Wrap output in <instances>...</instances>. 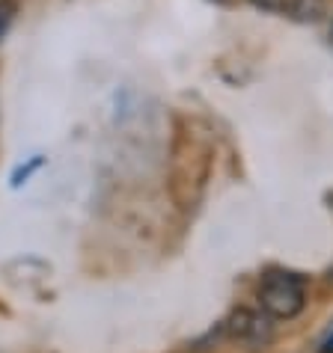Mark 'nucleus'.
Wrapping results in <instances>:
<instances>
[{
	"instance_id": "nucleus-7",
	"label": "nucleus",
	"mask_w": 333,
	"mask_h": 353,
	"mask_svg": "<svg viewBox=\"0 0 333 353\" xmlns=\"http://www.w3.org/2000/svg\"><path fill=\"white\" fill-rule=\"evenodd\" d=\"M39 166H42V158H33V161H30V166H21V170H18V172L12 175V184L18 188V184H21L24 179H30V175L39 170Z\"/></svg>"
},
{
	"instance_id": "nucleus-4",
	"label": "nucleus",
	"mask_w": 333,
	"mask_h": 353,
	"mask_svg": "<svg viewBox=\"0 0 333 353\" xmlns=\"http://www.w3.org/2000/svg\"><path fill=\"white\" fill-rule=\"evenodd\" d=\"M325 9H327V0H292L286 15L301 24H316V21H321Z\"/></svg>"
},
{
	"instance_id": "nucleus-5",
	"label": "nucleus",
	"mask_w": 333,
	"mask_h": 353,
	"mask_svg": "<svg viewBox=\"0 0 333 353\" xmlns=\"http://www.w3.org/2000/svg\"><path fill=\"white\" fill-rule=\"evenodd\" d=\"M12 18H15V0H0V39L6 36Z\"/></svg>"
},
{
	"instance_id": "nucleus-3",
	"label": "nucleus",
	"mask_w": 333,
	"mask_h": 353,
	"mask_svg": "<svg viewBox=\"0 0 333 353\" xmlns=\"http://www.w3.org/2000/svg\"><path fill=\"white\" fill-rule=\"evenodd\" d=\"M227 332L238 341H250V345H259V341L271 339V323L265 312H253V309H235L229 321H227Z\"/></svg>"
},
{
	"instance_id": "nucleus-2",
	"label": "nucleus",
	"mask_w": 333,
	"mask_h": 353,
	"mask_svg": "<svg viewBox=\"0 0 333 353\" xmlns=\"http://www.w3.org/2000/svg\"><path fill=\"white\" fill-rule=\"evenodd\" d=\"M259 306L274 321H292L307 306V285L298 273L268 270L259 285Z\"/></svg>"
},
{
	"instance_id": "nucleus-8",
	"label": "nucleus",
	"mask_w": 333,
	"mask_h": 353,
	"mask_svg": "<svg viewBox=\"0 0 333 353\" xmlns=\"http://www.w3.org/2000/svg\"><path fill=\"white\" fill-rule=\"evenodd\" d=\"M321 353H333V336L325 341V345H321Z\"/></svg>"
},
{
	"instance_id": "nucleus-1",
	"label": "nucleus",
	"mask_w": 333,
	"mask_h": 353,
	"mask_svg": "<svg viewBox=\"0 0 333 353\" xmlns=\"http://www.w3.org/2000/svg\"><path fill=\"white\" fill-rule=\"evenodd\" d=\"M214 163V137L200 116H182L175 122L170 152V193L179 208H193L205 190Z\"/></svg>"
},
{
	"instance_id": "nucleus-6",
	"label": "nucleus",
	"mask_w": 333,
	"mask_h": 353,
	"mask_svg": "<svg viewBox=\"0 0 333 353\" xmlns=\"http://www.w3.org/2000/svg\"><path fill=\"white\" fill-rule=\"evenodd\" d=\"M256 9H262V12H274V15H286V9L292 0H250Z\"/></svg>"
}]
</instances>
